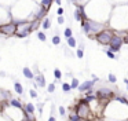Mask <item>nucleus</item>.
I'll list each match as a JSON object with an SVG mask.
<instances>
[{
	"label": "nucleus",
	"mask_w": 128,
	"mask_h": 121,
	"mask_svg": "<svg viewBox=\"0 0 128 121\" xmlns=\"http://www.w3.org/2000/svg\"><path fill=\"white\" fill-rule=\"evenodd\" d=\"M113 35H114V32L103 29V30H101L99 33H96L95 36H91V37L95 39V40L99 43V44H102V45H109V43H110V40H112V37H113Z\"/></svg>",
	"instance_id": "nucleus-1"
},
{
	"label": "nucleus",
	"mask_w": 128,
	"mask_h": 121,
	"mask_svg": "<svg viewBox=\"0 0 128 121\" xmlns=\"http://www.w3.org/2000/svg\"><path fill=\"white\" fill-rule=\"evenodd\" d=\"M89 28H91V33L92 32L99 33L101 30H103L105 25L103 24H98V22H94V21H89Z\"/></svg>",
	"instance_id": "nucleus-5"
},
{
	"label": "nucleus",
	"mask_w": 128,
	"mask_h": 121,
	"mask_svg": "<svg viewBox=\"0 0 128 121\" xmlns=\"http://www.w3.org/2000/svg\"><path fill=\"white\" fill-rule=\"evenodd\" d=\"M48 120H50V121H55V117H54V116H50V118H48Z\"/></svg>",
	"instance_id": "nucleus-34"
},
{
	"label": "nucleus",
	"mask_w": 128,
	"mask_h": 121,
	"mask_svg": "<svg viewBox=\"0 0 128 121\" xmlns=\"http://www.w3.org/2000/svg\"><path fill=\"white\" fill-rule=\"evenodd\" d=\"M35 81H36V84L37 85H40V87H45V79H44V76L43 74H37V76H35Z\"/></svg>",
	"instance_id": "nucleus-9"
},
{
	"label": "nucleus",
	"mask_w": 128,
	"mask_h": 121,
	"mask_svg": "<svg viewBox=\"0 0 128 121\" xmlns=\"http://www.w3.org/2000/svg\"><path fill=\"white\" fill-rule=\"evenodd\" d=\"M42 26H43V29H44V30L50 29V28H51V21L48 19V18H45V19H43V22H42Z\"/></svg>",
	"instance_id": "nucleus-13"
},
{
	"label": "nucleus",
	"mask_w": 128,
	"mask_h": 121,
	"mask_svg": "<svg viewBox=\"0 0 128 121\" xmlns=\"http://www.w3.org/2000/svg\"><path fill=\"white\" fill-rule=\"evenodd\" d=\"M47 91L50 92V94H52V92L55 91V84H54V83L50 84V85H48V88H47Z\"/></svg>",
	"instance_id": "nucleus-27"
},
{
	"label": "nucleus",
	"mask_w": 128,
	"mask_h": 121,
	"mask_svg": "<svg viewBox=\"0 0 128 121\" xmlns=\"http://www.w3.org/2000/svg\"><path fill=\"white\" fill-rule=\"evenodd\" d=\"M123 44H124V37H121V36H119L117 33H114L112 40H110V43H109V48H110L112 51H114V52H119L120 48L123 47Z\"/></svg>",
	"instance_id": "nucleus-3"
},
{
	"label": "nucleus",
	"mask_w": 128,
	"mask_h": 121,
	"mask_svg": "<svg viewBox=\"0 0 128 121\" xmlns=\"http://www.w3.org/2000/svg\"><path fill=\"white\" fill-rule=\"evenodd\" d=\"M24 112H28V113H35V105L30 103V102H29V103H26V105H25V110H24Z\"/></svg>",
	"instance_id": "nucleus-15"
},
{
	"label": "nucleus",
	"mask_w": 128,
	"mask_h": 121,
	"mask_svg": "<svg viewBox=\"0 0 128 121\" xmlns=\"http://www.w3.org/2000/svg\"><path fill=\"white\" fill-rule=\"evenodd\" d=\"M29 95H30L32 98H37V92H36L35 89H30V91H29Z\"/></svg>",
	"instance_id": "nucleus-30"
},
{
	"label": "nucleus",
	"mask_w": 128,
	"mask_h": 121,
	"mask_svg": "<svg viewBox=\"0 0 128 121\" xmlns=\"http://www.w3.org/2000/svg\"><path fill=\"white\" fill-rule=\"evenodd\" d=\"M54 1H55V3L58 4V6H61V1H62V0H54Z\"/></svg>",
	"instance_id": "nucleus-35"
},
{
	"label": "nucleus",
	"mask_w": 128,
	"mask_h": 121,
	"mask_svg": "<svg viewBox=\"0 0 128 121\" xmlns=\"http://www.w3.org/2000/svg\"><path fill=\"white\" fill-rule=\"evenodd\" d=\"M69 120L70 121H79V120H81V117L76 112H72L70 114H69Z\"/></svg>",
	"instance_id": "nucleus-14"
},
{
	"label": "nucleus",
	"mask_w": 128,
	"mask_h": 121,
	"mask_svg": "<svg viewBox=\"0 0 128 121\" xmlns=\"http://www.w3.org/2000/svg\"><path fill=\"white\" fill-rule=\"evenodd\" d=\"M51 43H52L54 45H58V44H61V37H59L58 35L52 36V39H51Z\"/></svg>",
	"instance_id": "nucleus-18"
},
{
	"label": "nucleus",
	"mask_w": 128,
	"mask_h": 121,
	"mask_svg": "<svg viewBox=\"0 0 128 121\" xmlns=\"http://www.w3.org/2000/svg\"><path fill=\"white\" fill-rule=\"evenodd\" d=\"M94 84H95V80H87V81H84V83H81L80 85H79V91L84 92V91H88V89H91L94 87Z\"/></svg>",
	"instance_id": "nucleus-4"
},
{
	"label": "nucleus",
	"mask_w": 128,
	"mask_h": 121,
	"mask_svg": "<svg viewBox=\"0 0 128 121\" xmlns=\"http://www.w3.org/2000/svg\"><path fill=\"white\" fill-rule=\"evenodd\" d=\"M124 44H128V35L124 37Z\"/></svg>",
	"instance_id": "nucleus-32"
},
{
	"label": "nucleus",
	"mask_w": 128,
	"mask_h": 121,
	"mask_svg": "<svg viewBox=\"0 0 128 121\" xmlns=\"http://www.w3.org/2000/svg\"><path fill=\"white\" fill-rule=\"evenodd\" d=\"M72 89V85L69 83H62V91L65 92V94H69Z\"/></svg>",
	"instance_id": "nucleus-16"
},
{
	"label": "nucleus",
	"mask_w": 128,
	"mask_h": 121,
	"mask_svg": "<svg viewBox=\"0 0 128 121\" xmlns=\"http://www.w3.org/2000/svg\"><path fill=\"white\" fill-rule=\"evenodd\" d=\"M105 54H106V56L107 58H110V59H117L119 56L116 55V52L114 51H112L110 48H107V50H105Z\"/></svg>",
	"instance_id": "nucleus-11"
},
{
	"label": "nucleus",
	"mask_w": 128,
	"mask_h": 121,
	"mask_svg": "<svg viewBox=\"0 0 128 121\" xmlns=\"http://www.w3.org/2000/svg\"><path fill=\"white\" fill-rule=\"evenodd\" d=\"M58 24H65V18H63V15H58Z\"/></svg>",
	"instance_id": "nucleus-29"
},
{
	"label": "nucleus",
	"mask_w": 128,
	"mask_h": 121,
	"mask_svg": "<svg viewBox=\"0 0 128 121\" xmlns=\"http://www.w3.org/2000/svg\"><path fill=\"white\" fill-rule=\"evenodd\" d=\"M107 80H109V83H117V77L116 76H114V74L113 73H110V74H109V76H107Z\"/></svg>",
	"instance_id": "nucleus-24"
},
{
	"label": "nucleus",
	"mask_w": 128,
	"mask_h": 121,
	"mask_svg": "<svg viewBox=\"0 0 128 121\" xmlns=\"http://www.w3.org/2000/svg\"><path fill=\"white\" fill-rule=\"evenodd\" d=\"M14 89H15V92H17L18 95L24 94V87H22L21 83H18V81H15V83H14Z\"/></svg>",
	"instance_id": "nucleus-10"
},
{
	"label": "nucleus",
	"mask_w": 128,
	"mask_h": 121,
	"mask_svg": "<svg viewBox=\"0 0 128 121\" xmlns=\"http://www.w3.org/2000/svg\"><path fill=\"white\" fill-rule=\"evenodd\" d=\"M76 56H77L79 59H83V58H84V51H83V48H80V47L77 48V51H76Z\"/></svg>",
	"instance_id": "nucleus-21"
},
{
	"label": "nucleus",
	"mask_w": 128,
	"mask_h": 121,
	"mask_svg": "<svg viewBox=\"0 0 128 121\" xmlns=\"http://www.w3.org/2000/svg\"><path fill=\"white\" fill-rule=\"evenodd\" d=\"M22 74H24L25 77H26L28 80H35V73H33L32 70H30L28 66H25V68H22Z\"/></svg>",
	"instance_id": "nucleus-7"
},
{
	"label": "nucleus",
	"mask_w": 128,
	"mask_h": 121,
	"mask_svg": "<svg viewBox=\"0 0 128 121\" xmlns=\"http://www.w3.org/2000/svg\"><path fill=\"white\" fill-rule=\"evenodd\" d=\"M30 35V32H21V33H17V37H19V39H24V37H28V36Z\"/></svg>",
	"instance_id": "nucleus-25"
},
{
	"label": "nucleus",
	"mask_w": 128,
	"mask_h": 121,
	"mask_svg": "<svg viewBox=\"0 0 128 121\" xmlns=\"http://www.w3.org/2000/svg\"><path fill=\"white\" fill-rule=\"evenodd\" d=\"M54 76H55V79H57V80L62 79V73H61L59 69H54Z\"/></svg>",
	"instance_id": "nucleus-23"
},
{
	"label": "nucleus",
	"mask_w": 128,
	"mask_h": 121,
	"mask_svg": "<svg viewBox=\"0 0 128 121\" xmlns=\"http://www.w3.org/2000/svg\"><path fill=\"white\" fill-rule=\"evenodd\" d=\"M63 35H65L66 39H68V37H72V36H73V30H72L70 28H66L65 32H63Z\"/></svg>",
	"instance_id": "nucleus-22"
},
{
	"label": "nucleus",
	"mask_w": 128,
	"mask_h": 121,
	"mask_svg": "<svg viewBox=\"0 0 128 121\" xmlns=\"http://www.w3.org/2000/svg\"><path fill=\"white\" fill-rule=\"evenodd\" d=\"M72 1H75V3H76V1H77V0H72Z\"/></svg>",
	"instance_id": "nucleus-36"
},
{
	"label": "nucleus",
	"mask_w": 128,
	"mask_h": 121,
	"mask_svg": "<svg viewBox=\"0 0 128 121\" xmlns=\"http://www.w3.org/2000/svg\"><path fill=\"white\" fill-rule=\"evenodd\" d=\"M57 14L58 15H63V8H62V7H59V8L57 10Z\"/></svg>",
	"instance_id": "nucleus-31"
},
{
	"label": "nucleus",
	"mask_w": 128,
	"mask_h": 121,
	"mask_svg": "<svg viewBox=\"0 0 128 121\" xmlns=\"http://www.w3.org/2000/svg\"><path fill=\"white\" fill-rule=\"evenodd\" d=\"M37 39H39L40 41H45L47 40V36H45L44 32H37Z\"/></svg>",
	"instance_id": "nucleus-20"
},
{
	"label": "nucleus",
	"mask_w": 128,
	"mask_h": 121,
	"mask_svg": "<svg viewBox=\"0 0 128 121\" xmlns=\"http://www.w3.org/2000/svg\"><path fill=\"white\" fill-rule=\"evenodd\" d=\"M81 30H83L85 35H89V33H91V28H89L88 19H83V21H81Z\"/></svg>",
	"instance_id": "nucleus-8"
},
{
	"label": "nucleus",
	"mask_w": 128,
	"mask_h": 121,
	"mask_svg": "<svg viewBox=\"0 0 128 121\" xmlns=\"http://www.w3.org/2000/svg\"><path fill=\"white\" fill-rule=\"evenodd\" d=\"M51 4H52V0H40V6L42 7H47V8H50Z\"/></svg>",
	"instance_id": "nucleus-17"
},
{
	"label": "nucleus",
	"mask_w": 128,
	"mask_h": 121,
	"mask_svg": "<svg viewBox=\"0 0 128 121\" xmlns=\"http://www.w3.org/2000/svg\"><path fill=\"white\" fill-rule=\"evenodd\" d=\"M58 112H59V114H61V116H65V114H66L65 107H62V106H59V107H58Z\"/></svg>",
	"instance_id": "nucleus-28"
},
{
	"label": "nucleus",
	"mask_w": 128,
	"mask_h": 121,
	"mask_svg": "<svg viewBox=\"0 0 128 121\" xmlns=\"http://www.w3.org/2000/svg\"><path fill=\"white\" fill-rule=\"evenodd\" d=\"M127 106H128V103H127Z\"/></svg>",
	"instance_id": "nucleus-37"
},
{
	"label": "nucleus",
	"mask_w": 128,
	"mask_h": 121,
	"mask_svg": "<svg viewBox=\"0 0 128 121\" xmlns=\"http://www.w3.org/2000/svg\"><path fill=\"white\" fill-rule=\"evenodd\" d=\"M0 33L4 36H12L17 33V22L11 21V22H6V24L0 25Z\"/></svg>",
	"instance_id": "nucleus-2"
},
{
	"label": "nucleus",
	"mask_w": 128,
	"mask_h": 121,
	"mask_svg": "<svg viewBox=\"0 0 128 121\" xmlns=\"http://www.w3.org/2000/svg\"><path fill=\"white\" fill-rule=\"evenodd\" d=\"M10 105H11L12 107H17V109H19V110H22L24 112L25 110V106L21 103V100H18V99H14V98H11L10 99Z\"/></svg>",
	"instance_id": "nucleus-6"
},
{
	"label": "nucleus",
	"mask_w": 128,
	"mask_h": 121,
	"mask_svg": "<svg viewBox=\"0 0 128 121\" xmlns=\"http://www.w3.org/2000/svg\"><path fill=\"white\" fill-rule=\"evenodd\" d=\"M66 41H68V45L69 47H72V48H75L76 45H77V41H76V39L72 36V37H68L66 39Z\"/></svg>",
	"instance_id": "nucleus-12"
},
{
	"label": "nucleus",
	"mask_w": 128,
	"mask_h": 121,
	"mask_svg": "<svg viewBox=\"0 0 128 121\" xmlns=\"http://www.w3.org/2000/svg\"><path fill=\"white\" fill-rule=\"evenodd\" d=\"M114 99H116V100H119V102H121V103H125V105L128 103V100L125 99L124 96H114Z\"/></svg>",
	"instance_id": "nucleus-26"
},
{
	"label": "nucleus",
	"mask_w": 128,
	"mask_h": 121,
	"mask_svg": "<svg viewBox=\"0 0 128 121\" xmlns=\"http://www.w3.org/2000/svg\"><path fill=\"white\" fill-rule=\"evenodd\" d=\"M124 84L127 85V89H128V79H124Z\"/></svg>",
	"instance_id": "nucleus-33"
},
{
	"label": "nucleus",
	"mask_w": 128,
	"mask_h": 121,
	"mask_svg": "<svg viewBox=\"0 0 128 121\" xmlns=\"http://www.w3.org/2000/svg\"><path fill=\"white\" fill-rule=\"evenodd\" d=\"M70 85H72V89H75V88H79V85H80V83H79V80L76 79H72V83H70Z\"/></svg>",
	"instance_id": "nucleus-19"
}]
</instances>
